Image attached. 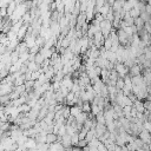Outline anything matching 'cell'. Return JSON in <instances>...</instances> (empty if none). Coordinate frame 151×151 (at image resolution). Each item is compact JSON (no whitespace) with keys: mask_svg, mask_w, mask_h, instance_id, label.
<instances>
[{"mask_svg":"<svg viewBox=\"0 0 151 151\" xmlns=\"http://www.w3.org/2000/svg\"><path fill=\"white\" fill-rule=\"evenodd\" d=\"M44 61H45V59H44V57H42L40 53H37V54L34 55V63H35L37 65H41Z\"/></svg>","mask_w":151,"mask_h":151,"instance_id":"obj_7","label":"cell"},{"mask_svg":"<svg viewBox=\"0 0 151 151\" xmlns=\"http://www.w3.org/2000/svg\"><path fill=\"white\" fill-rule=\"evenodd\" d=\"M144 106H145V109H147V110H151V101H147V103H145V104H144Z\"/></svg>","mask_w":151,"mask_h":151,"instance_id":"obj_9","label":"cell"},{"mask_svg":"<svg viewBox=\"0 0 151 151\" xmlns=\"http://www.w3.org/2000/svg\"><path fill=\"white\" fill-rule=\"evenodd\" d=\"M25 33H26V26H22V27L19 29V32L17 33V38H18V40L21 39V38L25 35Z\"/></svg>","mask_w":151,"mask_h":151,"instance_id":"obj_8","label":"cell"},{"mask_svg":"<svg viewBox=\"0 0 151 151\" xmlns=\"http://www.w3.org/2000/svg\"><path fill=\"white\" fill-rule=\"evenodd\" d=\"M81 112H83V110H81V106H78V105H76V106H72V107H70V113H71V117H73V118L78 117V116H79Z\"/></svg>","mask_w":151,"mask_h":151,"instance_id":"obj_1","label":"cell"},{"mask_svg":"<svg viewBox=\"0 0 151 151\" xmlns=\"http://www.w3.org/2000/svg\"><path fill=\"white\" fill-rule=\"evenodd\" d=\"M60 139H61V145H63V146L68 147V146H71V145H72V144H71V136L65 134V136H63Z\"/></svg>","mask_w":151,"mask_h":151,"instance_id":"obj_3","label":"cell"},{"mask_svg":"<svg viewBox=\"0 0 151 151\" xmlns=\"http://www.w3.org/2000/svg\"><path fill=\"white\" fill-rule=\"evenodd\" d=\"M57 139H58V137H57V134H54V133H47V134H46V143H47V144H48V143L54 144V143L57 142Z\"/></svg>","mask_w":151,"mask_h":151,"instance_id":"obj_6","label":"cell"},{"mask_svg":"<svg viewBox=\"0 0 151 151\" xmlns=\"http://www.w3.org/2000/svg\"><path fill=\"white\" fill-rule=\"evenodd\" d=\"M76 119V122H77V124H79V125H83L86 120H87V113H85V112H81L78 117H76L74 118Z\"/></svg>","mask_w":151,"mask_h":151,"instance_id":"obj_2","label":"cell"},{"mask_svg":"<svg viewBox=\"0 0 151 151\" xmlns=\"http://www.w3.org/2000/svg\"><path fill=\"white\" fill-rule=\"evenodd\" d=\"M39 53L44 57V59H46V58H51V57H52L53 51H52V50H50V48H47V47H44Z\"/></svg>","mask_w":151,"mask_h":151,"instance_id":"obj_4","label":"cell"},{"mask_svg":"<svg viewBox=\"0 0 151 151\" xmlns=\"http://www.w3.org/2000/svg\"><path fill=\"white\" fill-rule=\"evenodd\" d=\"M37 145H38V144H37V142H35L33 138H28L27 142L25 143V147H28L29 150H31V149H37Z\"/></svg>","mask_w":151,"mask_h":151,"instance_id":"obj_5","label":"cell"}]
</instances>
